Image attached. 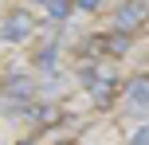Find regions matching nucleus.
Masks as SVG:
<instances>
[{
	"mask_svg": "<svg viewBox=\"0 0 149 145\" xmlns=\"http://www.w3.org/2000/svg\"><path fill=\"white\" fill-rule=\"evenodd\" d=\"M31 35V16L28 12H12L4 20V39H28Z\"/></svg>",
	"mask_w": 149,
	"mask_h": 145,
	"instance_id": "obj_3",
	"label": "nucleus"
},
{
	"mask_svg": "<svg viewBox=\"0 0 149 145\" xmlns=\"http://www.w3.org/2000/svg\"><path fill=\"white\" fill-rule=\"evenodd\" d=\"M130 145H149V126H141V130H137V137L130 141Z\"/></svg>",
	"mask_w": 149,
	"mask_h": 145,
	"instance_id": "obj_6",
	"label": "nucleus"
},
{
	"mask_svg": "<svg viewBox=\"0 0 149 145\" xmlns=\"http://www.w3.org/2000/svg\"><path fill=\"white\" fill-rule=\"evenodd\" d=\"M126 106H130V110H145V106H149V78H134V83H130Z\"/></svg>",
	"mask_w": 149,
	"mask_h": 145,
	"instance_id": "obj_4",
	"label": "nucleus"
},
{
	"mask_svg": "<svg viewBox=\"0 0 149 145\" xmlns=\"http://www.w3.org/2000/svg\"><path fill=\"white\" fill-rule=\"evenodd\" d=\"M47 8H51V16H67V0H47Z\"/></svg>",
	"mask_w": 149,
	"mask_h": 145,
	"instance_id": "obj_5",
	"label": "nucleus"
},
{
	"mask_svg": "<svg viewBox=\"0 0 149 145\" xmlns=\"http://www.w3.org/2000/svg\"><path fill=\"white\" fill-rule=\"evenodd\" d=\"M82 83H86V90H94L98 102H110L114 90H118V78H114L106 67H86L82 71Z\"/></svg>",
	"mask_w": 149,
	"mask_h": 145,
	"instance_id": "obj_1",
	"label": "nucleus"
},
{
	"mask_svg": "<svg viewBox=\"0 0 149 145\" xmlns=\"http://www.w3.org/2000/svg\"><path fill=\"white\" fill-rule=\"evenodd\" d=\"M79 8H98V0H74Z\"/></svg>",
	"mask_w": 149,
	"mask_h": 145,
	"instance_id": "obj_7",
	"label": "nucleus"
},
{
	"mask_svg": "<svg viewBox=\"0 0 149 145\" xmlns=\"http://www.w3.org/2000/svg\"><path fill=\"white\" fill-rule=\"evenodd\" d=\"M141 20H145V4H141V0H130V4L122 8L118 16H114V28H122V31H134Z\"/></svg>",
	"mask_w": 149,
	"mask_h": 145,
	"instance_id": "obj_2",
	"label": "nucleus"
}]
</instances>
